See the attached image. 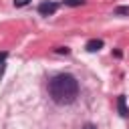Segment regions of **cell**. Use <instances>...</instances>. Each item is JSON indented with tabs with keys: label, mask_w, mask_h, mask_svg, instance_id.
<instances>
[{
	"label": "cell",
	"mask_w": 129,
	"mask_h": 129,
	"mask_svg": "<svg viewBox=\"0 0 129 129\" xmlns=\"http://www.w3.org/2000/svg\"><path fill=\"white\" fill-rule=\"evenodd\" d=\"M46 89H48L50 101L56 105H73L81 93V85H79L77 77L69 75V73H58V75L50 77Z\"/></svg>",
	"instance_id": "6da1fadb"
},
{
	"label": "cell",
	"mask_w": 129,
	"mask_h": 129,
	"mask_svg": "<svg viewBox=\"0 0 129 129\" xmlns=\"http://www.w3.org/2000/svg\"><path fill=\"white\" fill-rule=\"evenodd\" d=\"M56 10H58V4L52 2V0H44V2L38 4V14L40 16H52Z\"/></svg>",
	"instance_id": "7a4b0ae2"
},
{
	"label": "cell",
	"mask_w": 129,
	"mask_h": 129,
	"mask_svg": "<svg viewBox=\"0 0 129 129\" xmlns=\"http://www.w3.org/2000/svg\"><path fill=\"white\" fill-rule=\"evenodd\" d=\"M117 111H119L121 117H129V107H127L125 95H119V97H117Z\"/></svg>",
	"instance_id": "3957f363"
},
{
	"label": "cell",
	"mask_w": 129,
	"mask_h": 129,
	"mask_svg": "<svg viewBox=\"0 0 129 129\" xmlns=\"http://www.w3.org/2000/svg\"><path fill=\"white\" fill-rule=\"evenodd\" d=\"M85 48H87L89 52H97V50L103 48V40H101V38H91V40L85 44Z\"/></svg>",
	"instance_id": "277c9868"
},
{
	"label": "cell",
	"mask_w": 129,
	"mask_h": 129,
	"mask_svg": "<svg viewBox=\"0 0 129 129\" xmlns=\"http://www.w3.org/2000/svg\"><path fill=\"white\" fill-rule=\"evenodd\" d=\"M113 14L115 16H129V6H117L113 10Z\"/></svg>",
	"instance_id": "5b68a950"
},
{
	"label": "cell",
	"mask_w": 129,
	"mask_h": 129,
	"mask_svg": "<svg viewBox=\"0 0 129 129\" xmlns=\"http://www.w3.org/2000/svg\"><path fill=\"white\" fill-rule=\"evenodd\" d=\"M64 6H71V8H77V6H83L85 0H62Z\"/></svg>",
	"instance_id": "8992f818"
},
{
	"label": "cell",
	"mask_w": 129,
	"mask_h": 129,
	"mask_svg": "<svg viewBox=\"0 0 129 129\" xmlns=\"http://www.w3.org/2000/svg\"><path fill=\"white\" fill-rule=\"evenodd\" d=\"M54 52H56V54H71V48H69V46H56Z\"/></svg>",
	"instance_id": "52a82bcc"
},
{
	"label": "cell",
	"mask_w": 129,
	"mask_h": 129,
	"mask_svg": "<svg viewBox=\"0 0 129 129\" xmlns=\"http://www.w3.org/2000/svg\"><path fill=\"white\" fill-rule=\"evenodd\" d=\"M30 0H12V4L16 6V8H22V6H26Z\"/></svg>",
	"instance_id": "ba28073f"
},
{
	"label": "cell",
	"mask_w": 129,
	"mask_h": 129,
	"mask_svg": "<svg viewBox=\"0 0 129 129\" xmlns=\"http://www.w3.org/2000/svg\"><path fill=\"white\" fill-rule=\"evenodd\" d=\"M83 129H97V125H95V123H85Z\"/></svg>",
	"instance_id": "9c48e42d"
},
{
	"label": "cell",
	"mask_w": 129,
	"mask_h": 129,
	"mask_svg": "<svg viewBox=\"0 0 129 129\" xmlns=\"http://www.w3.org/2000/svg\"><path fill=\"white\" fill-rule=\"evenodd\" d=\"M6 56H8V52H0V64H4V60H6Z\"/></svg>",
	"instance_id": "30bf717a"
},
{
	"label": "cell",
	"mask_w": 129,
	"mask_h": 129,
	"mask_svg": "<svg viewBox=\"0 0 129 129\" xmlns=\"http://www.w3.org/2000/svg\"><path fill=\"white\" fill-rule=\"evenodd\" d=\"M113 54H115V56H117V58H121V56H123V52H121V50H119V48H115V50H113Z\"/></svg>",
	"instance_id": "8fae6325"
}]
</instances>
